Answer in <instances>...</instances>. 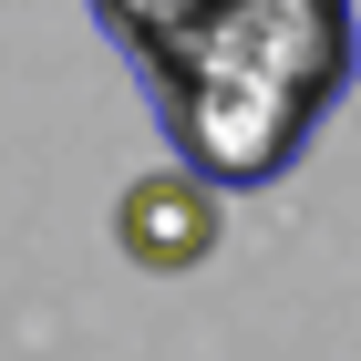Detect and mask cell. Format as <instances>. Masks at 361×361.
Returning <instances> with one entry per match:
<instances>
[{
    "label": "cell",
    "instance_id": "6da1fadb",
    "mask_svg": "<svg viewBox=\"0 0 361 361\" xmlns=\"http://www.w3.org/2000/svg\"><path fill=\"white\" fill-rule=\"evenodd\" d=\"M114 238H124V258L135 269H196V258L217 248V186L186 166H155L124 186V207H114Z\"/></svg>",
    "mask_w": 361,
    "mask_h": 361
}]
</instances>
